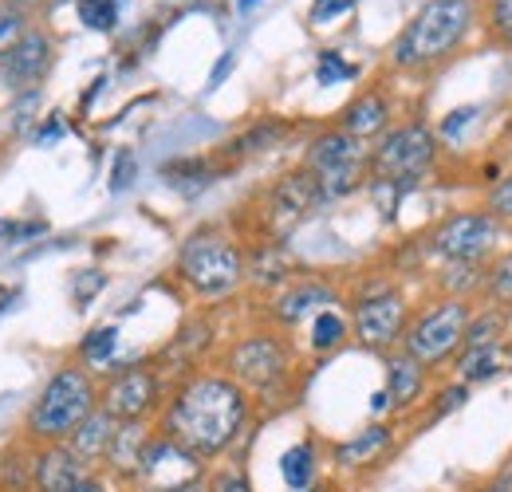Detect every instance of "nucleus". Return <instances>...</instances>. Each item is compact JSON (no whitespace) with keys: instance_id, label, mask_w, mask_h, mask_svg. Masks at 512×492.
<instances>
[{"instance_id":"obj_1","label":"nucleus","mask_w":512,"mask_h":492,"mask_svg":"<svg viewBox=\"0 0 512 492\" xmlns=\"http://www.w3.org/2000/svg\"><path fill=\"white\" fill-rule=\"evenodd\" d=\"M253 398L229 374H190L162 406L158 433L201 461L225 457L249 426Z\"/></svg>"},{"instance_id":"obj_2","label":"nucleus","mask_w":512,"mask_h":492,"mask_svg":"<svg viewBox=\"0 0 512 492\" xmlns=\"http://www.w3.org/2000/svg\"><path fill=\"white\" fill-rule=\"evenodd\" d=\"M477 24V0H426L398 32L390 63L398 71H426L449 60Z\"/></svg>"},{"instance_id":"obj_3","label":"nucleus","mask_w":512,"mask_h":492,"mask_svg":"<svg viewBox=\"0 0 512 492\" xmlns=\"http://www.w3.org/2000/svg\"><path fill=\"white\" fill-rule=\"evenodd\" d=\"M95 410H99V386H95L91 370L60 367L40 390V398L32 402L24 430L40 445H64Z\"/></svg>"},{"instance_id":"obj_4","label":"nucleus","mask_w":512,"mask_h":492,"mask_svg":"<svg viewBox=\"0 0 512 492\" xmlns=\"http://www.w3.org/2000/svg\"><path fill=\"white\" fill-rule=\"evenodd\" d=\"M469 319H473V304L469 300H457V296H442L434 304L410 315L406 331H402V351L410 359H418L426 370L446 367L457 359V351L465 347V331H469Z\"/></svg>"},{"instance_id":"obj_5","label":"nucleus","mask_w":512,"mask_h":492,"mask_svg":"<svg viewBox=\"0 0 512 492\" xmlns=\"http://www.w3.org/2000/svg\"><path fill=\"white\" fill-rule=\"evenodd\" d=\"M178 276L201 300H221L245 284V252L221 233H193L178 252Z\"/></svg>"},{"instance_id":"obj_6","label":"nucleus","mask_w":512,"mask_h":492,"mask_svg":"<svg viewBox=\"0 0 512 492\" xmlns=\"http://www.w3.org/2000/svg\"><path fill=\"white\" fill-rule=\"evenodd\" d=\"M304 170L316 178L323 201H339L371 182V150H367V142H359L335 126V130H323L308 146Z\"/></svg>"},{"instance_id":"obj_7","label":"nucleus","mask_w":512,"mask_h":492,"mask_svg":"<svg viewBox=\"0 0 512 492\" xmlns=\"http://www.w3.org/2000/svg\"><path fill=\"white\" fill-rule=\"evenodd\" d=\"M225 370L249 398H276L292 378V351L280 335L256 331L229 347Z\"/></svg>"},{"instance_id":"obj_8","label":"nucleus","mask_w":512,"mask_h":492,"mask_svg":"<svg viewBox=\"0 0 512 492\" xmlns=\"http://www.w3.org/2000/svg\"><path fill=\"white\" fill-rule=\"evenodd\" d=\"M438 162V134L426 123L390 126L371 146V182L410 185Z\"/></svg>"},{"instance_id":"obj_9","label":"nucleus","mask_w":512,"mask_h":492,"mask_svg":"<svg viewBox=\"0 0 512 492\" xmlns=\"http://www.w3.org/2000/svg\"><path fill=\"white\" fill-rule=\"evenodd\" d=\"M501 221L489 209H457L434 225V233L426 237V252L442 264H485L497 241H501Z\"/></svg>"},{"instance_id":"obj_10","label":"nucleus","mask_w":512,"mask_h":492,"mask_svg":"<svg viewBox=\"0 0 512 492\" xmlns=\"http://www.w3.org/2000/svg\"><path fill=\"white\" fill-rule=\"evenodd\" d=\"M406 323H410L406 296L398 288H390V284L363 292L355 300V308H351V335L367 351H394L402 343Z\"/></svg>"},{"instance_id":"obj_11","label":"nucleus","mask_w":512,"mask_h":492,"mask_svg":"<svg viewBox=\"0 0 512 492\" xmlns=\"http://www.w3.org/2000/svg\"><path fill=\"white\" fill-rule=\"evenodd\" d=\"M205 481V461L193 457L190 449H182L178 441L154 433L146 453H142V465L134 473V485L142 492H178L201 485Z\"/></svg>"},{"instance_id":"obj_12","label":"nucleus","mask_w":512,"mask_h":492,"mask_svg":"<svg viewBox=\"0 0 512 492\" xmlns=\"http://www.w3.org/2000/svg\"><path fill=\"white\" fill-rule=\"evenodd\" d=\"M99 410L115 422H146L154 410H162V378L154 367L115 370L111 382L99 390Z\"/></svg>"},{"instance_id":"obj_13","label":"nucleus","mask_w":512,"mask_h":492,"mask_svg":"<svg viewBox=\"0 0 512 492\" xmlns=\"http://www.w3.org/2000/svg\"><path fill=\"white\" fill-rule=\"evenodd\" d=\"M320 205H327L320 185H316V178L300 166V170L284 174L280 182L268 189V197H264V225H268V233L288 237V233H292L296 225H304Z\"/></svg>"},{"instance_id":"obj_14","label":"nucleus","mask_w":512,"mask_h":492,"mask_svg":"<svg viewBox=\"0 0 512 492\" xmlns=\"http://www.w3.org/2000/svg\"><path fill=\"white\" fill-rule=\"evenodd\" d=\"M327 308H335V292L320 276H296L272 296V319L280 327H296L304 319H316Z\"/></svg>"},{"instance_id":"obj_15","label":"nucleus","mask_w":512,"mask_h":492,"mask_svg":"<svg viewBox=\"0 0 512 492\" xmlns=\"http://www.w3.org/2000/svg\"><path fill=\"white\" fill-rule=\"evenodd\" d=\"M52 67V40L44 32H24L12 48L0 52V71L12 91H32Z\"/></svg>"},{"instance_id":"obj_16","label":"nucleus","mask_w":512,"mask_h":492,"mask_svg":"<svg viewBox=\"0 0 512 492\" xmlns=\"http://www.w3.org/2000/svg\"><path fill=\"white\" fill-rule=\"evenodd\" d=\"M87 473H91V465H83L67 445H40V453L32 457V469H28L36 492H71Z\"/></svg>"},{"instance_id":"obj_17","label":"nucleus","mask_w":512,"mask_h":492,"mask_svg":"<svg viewBox=\"0 0 512 492\" xmlns=\"http://www.w3.org/2000/svg\"><path fill=\"white\" fill-rule=\"evenodd\" d=\"M339 130L351 134V138H359V142H371V138L379 142L386 130H390V99H386L383 91L355 95L343 107V115H339Z\"/></svg>"},{"instance_id":"obj_18","label":"nucleus","mask_w":512,"mask_h":492,"mask_svg":"<svg viewBox=\"0 0 512 492\" xmlns=\"http://www.w3.org/2000/svg\"><path fill=\"white\" fill-rule=\"evenodd\" d=\"M150 437H154V433L146 430V422H119V430L111 437V449H107V457H103L107 473L134 485V473H138V465H142V453H146Z\"/></svg>"},{"instance_id":"obj_19","label":"nucleus","mask_w":512,"mask_h":492,"mask_svg":"<svg viewBox=\"0 0 512 492\" xmlns=\"http://www.w3.org/2000/svg\"><path fill=\"white\" fill-rule=\"evenodd\" d=\"M426 378H430V370L422 367L418 359H410L406 351H390V359H386V394H390V406L394 410H410L422 398Z\"/></svg>"},{"instance_id":"obj_20","label":"nucleus","mask_w":512,"mask_h":492,"mask_svg":"<svg viewBox=\"0 0 512 492\" xmlns=\"http://www.w3.org/2000/svg\"><path fill=\"white\" fill-rule=\"evenodd\" d=\"M505 343H469L457 351L453 359V378L461 386H477V382H489L505 370Z\"/></svg>"},{"instance_id":"obj_21","label":"nucleus","mask_w":512,"mask_h":492,"mask_svg":"<svg viewBox=\"0 0 512 492\" xmlns=\"http://www.w3.org/2000/svg\"><path fill=\"white\" fill-rule=\"evenodd\" d=\"M119 430V422L111 418V414H103V410H95L79 430L67 437L64 445L83 461V465H91V469H99L103 465V457H107V449H111V437Z\"/></svg>"},{"instance_id":"obj_22","label":"nucleus","mask_w":512,"mask_h":492,"mask_svg":"<svg viewBox=\"0 0 512 492\" xmlns=\"http://www.w3.org/2000/svg\"><path fill=\"white\" fill-rule=\"evenodd\" d=\"M390 441H394L390 426H367L363 433H355V437H347V441L335 445V465H343V469H367V465H375L386 449H390Z\"/></svg>"},{"instance_id":"obj_23","label":"nucleus","mask_w":512,"mask_h":492,"mask_svg":"<svg viewBox=\"0 0 512 492\" xmlns=\"http://www.w3.org/2000/svg\"><path fill=\"white\" fill-rule=\"evenodd\" d=\"M280 477H284V485L292 492L312 489L316 477H320V453H316V445H312V441H296L292 449H284V457H280Z\"/></svg>"},{"instance_id":"obj_24","label":"nucleus","mask_w":512,"mask_h":492,"mask_svg":"<svg viewBox=\"0 0 512 492\" xmlns=\"http://www.w3.org/2000/svg\"><path fill=\"white\" fill-rule=\"evenodd\" d=\"M245 276H253L256 284H268V288H284L292 280V268H288V256L276 245L256 248L253 256H245Z\"/></svg>"},{"instance_id":"obj_25","label":"nucleus","mask_w":512,"mask_h":492,"mask_svg":"<svg viewBox=\"0 0 512 492\" xmlns=\"http://www.w3.org/2000/svg\"><path fill=\"white\" fill-rule=\"evenodd\" d=\"M481 296L489 308H512V248L481 272Z\"/></svg>"},{"instance_id":"obj_26","label":"nucleus","mask_w":512,"mask_h":492,"mask_svg":"<svg viewBox=\"0 0 512 492\" xmlns=\"http://www.w3.org/2000/svg\"><path fill=\"white\" fill-rule=\"evenodd\" d=\"M347 331H351V327H347V319H343L335 308H327L312 319V335H308V343H312V351H316V355H327V351L343 347Z\"/></svg>"},{"instance_id":"obj_27","label":"nucleus","mask_w":512,"mask_h":492,"mask_svg":"<svg viewBox=\"0 0 512 492\" xmlns=\"http://www.w3.org/2000/svg\"><path fill=\"white\" fill-rule=\"evenodd\" d=\"M115 347H119V327H95V331L83 339L79 355H83L87 367H107V363L115 359Z\"/></svg>"},{"instance_id":"obj_28","label":"nucleus","mask_w":512,"mask_h":492,"mask_svg":"<svg viewBox=\"0 0 512 492\" xmlns=\"http://www.w3.org/2000/svg\"><path fill=\"white\" fill-rule=\"evenodd\" d=\"M485 32L497 48L512 52V0H485Z\"/></svg>"},{"instance_id":"obj_29","label":"nucleus","mask_w":512,"mask_h":492,"mask_svg":"<svg viewBox=\"0 0 512 492\" xmlns=\"http://www.w3.org/2000/svg\"><path fill=\"white\" fill-rule=\"evenodd\" d=\"M284 134V123H276V119H264V123L249 126L229 150H237V154H260V150H268L276 138Z\"/></svg>"},{"instance_id":"obj_30","label":"nucleus","mask_w":512,"mask_h":492,"mask_svg":"<svg viewBox=\"0 0 512 492\" xmlns=\"http://www.w3.org/2000/svg\"><path fill=\"white\" fill-rule=\"evenodd\" d=\"M79 20L95 32L115 28V0H79Z\"/></svg>"},{"instance_id":"obj_31","label":"nucleus","mask_w":512,"mask_h":492,"mask_svg":"<svg viewBox=\"0 0 512 492\" xmlns=\"http://www.w3.org/2000/svg\"><path fill=\"white\" fill-rule=\"evenodd\" d=\"M485 209L501 221V225H512V170L509 174H501L497 185L489 189V197H485Z\"/></svg>"},{"instance_id":"obj_32","label":"nucleus","mask_w":512,"mask_h":492,"mask_svg":"<svg viewBox=\"0 0 512 492\" xmlns=\"http://www.w3.org/2000/svg\"><path fill=\"white\" fill-rule=\"evenodd\" d=\"M205 489L209 492H253V485H249L245 469L225 465V469H217V473H205Z\"/></svg>"},{"instance_id":"obj_33","label":"nucleus","mask_w":512,"mask_h":492,"mask_svg":"<svg viewBox=\"0 0 512 492\" xmlns=\"http://www.w3.org/2000/svg\"><path fill=\"white\" fill-rule=\"evenodd\" d=\"M355 75V67L351 63H343L339 52H323L320 56V71H316V79H320L323 87H331V83H339V79H351Z\"/></svg>"},{"instance_id":"obj_34","label":"nucleus","mask_w":512,"mask_h":492,"mask_svg":"<svg viewBox=\"0 0 512 492\" xmlns=\"http://www.w3.org/2000/svg\"><path fill=\"white\" fill-rule=\"evenodd\" d=\"M355 4H359V0H316V4H312V24H331V20L347 16Z\"/></svg>"},{"instance_id":"obj_35","label":"nucleus","mask_w":512,"mask_h":492,"mask_svg":"<svg viewBox=\"0 0 512 492\" xmlns=\"http://www.w3.org/2000/svg\"><path fill=\"white\" fill-rule=\"evenodd\" d=\"M20 36H24V20H20V12L0 8V52H4V48H12Z\"/></svg>"},{"instance_id":"obj_36","label":"nucleus","mask_w":512,"mask_h":492,"mask_svg":"<svg viewBox=\"0 0 512 492\" xmlns=\"http://www.w3.org/2000/svg\"><path fill=\"white\" fill-rule=\"evenodd\" d=\"M130 178H134V154L123 150V154L115 158V170H111V189H115V193H119V189H127Z\"/></svg>"},{"instance_id":"obj_37","label":"nucleus","mask_w":512,"mask_h":492,"mask_svg":"<svg viewBox=\"0 0 512 492\" xmlns=\"http://www.w3.org/2000/svg\"><path fill=\"white\" fill-rule=\"evenodd\" d=\"M36 233H44V225H16V221H0V245L4 241H20V237H36Z\"/></svg>"},{"instance_id":"obj_38","label":"nucleus","mask_w":512,"mask_h":492,"mask_svg":"<svg viewBox=\"0 0 512 492\" xmlns=\"http://www.w3.org/2000/svg\"><path fill=\"white\" fill-rule=\"evenodd\" d=\"M71 492H111V489H107V481H103V477L91 469V473H87V477H83V481H79Z\"/></svg>"},{"instance_id":"obj_39","label":"nucleus","mask_w":512,"mask_h":492,"mask_svg":"<svg viewBox=\"0 0 512 492\" xmlns=\"http://www.w3.org/2000/svg\"><path fill=\"white\" fill-rule=\"evenodd\" d=\"M229 67H233V52H229V56H221V63H217V71L209 75V87H217V83H221V79L229 75Z\"/></svg>"},{"instance_id":"obj_40","label":"nucleus","mask_w":512,"mask_h":492,"mask_svg":"<svg viewBox=\"0 0 512 492\" xmlns=\"http://www.w3.org/2000/svg\"><path fill=\"white\" fill-rule=\"evenodd\" d=\"M304 492H335V485H320V481H316L312 489H304Z\"/></svg>"},{"instance_id":"obj_41","label":"nucleus","mask_w":512,"mask_h":492,"mask_svg":"<svg viewBox=\"0 0 512 492\" xmlns=\"http://www.w3.org/2000/svg\"><path fill=\"white\" fill-rule=\"evenodd\" d=\"M178 492H209V489H205V481H201V485H190V489H178Z\"/></svg>"},{"instance_id":"obj_42","label":"nucleus","mask_w":512,"mask_h":492,"mask_svg":"<svg viewBox=\"0 0 512 492\" xmlns=\"http://www.w3.org/2000/svg\"><path fill=\"white\" fill-rule=\"evenodd\" d=\"M489 492H509V489H489Z\"/></svg>"},{"instance_id":"obj_43","label":"nucleus","mask_w":512,"mask_h":492,"mask_svg":"<svg viewBox=\"0 0 512 492\" xmlns=\"http://www.w3.org/2000/svg\"><path fill=\"white\" fill-rule=\"evenodd\" d=\"M509 150H512V142H509Z\"/></svg>"}]
</instances>
